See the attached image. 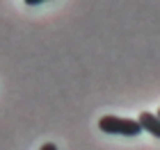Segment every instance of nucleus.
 <instances>
[{
	"mask_svg": "<svg viewBox=\"0 0 160 150\" xmlns=\"http://www.w3.org/2000/svg\"><path fill=\"white\" fill-rule=\"evenodd\" d=\"M98 127L105 134H121V137H137L142 132V125L137 120L121 116H103L98 120Z\"/></svg>",
	"mask_w": 160,
	"mask_h": 150,
	"instance_id": "1",
	"label": "nucleus"
},
{
	"mask_svg": "<svg viewBox=\"0 0 160 150\" xmlns=\"http://www.w3.org/2000/svg\"><path fill=\"white\" fill-rule=\"evenodd\" d=\"M137 123L142 125V130H147L149 134H153L156 139H160V118L156 116V114L151 111H142L140 118H137Z\"/></svg>",
	"mask_w": 160,
	"mask_h": 150,
	"instance_id": "2",
	"label": "nucleus"
},
{
	"mask_svg": "<svg viewBox=\"0 0 160 150\" xmlns=\"http://www.w3.org/2000/svg\"><path fill=\"white\" fill-rule=\"evenodd\" d=\"M39 150H57V146H55V143H50V141H48V143H43V146H41Z\"/></svg>",
	"mask_w": 160,
	"mask_h": 150,
	"instance_id": "3",
	"label": "nucleus"
},
{
	"mask_svg": "<svg viewBox=\"0 0 160 150\" xmlns=\"http://www.w3.org/2000/svg\"><path fill=\"white\" fill-rule=\"evenodd\" d=\"M156 116H158V118H160V109H158V114H156Z\"/></svg>",
	"mask_w": 160,
	"mask_h": 150,
	"instance_id": "4",
	"label": "nucleus"
}]
</instances>
